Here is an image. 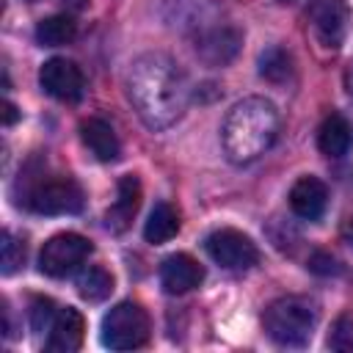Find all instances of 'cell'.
Listing matches in <instances>:
<instances>
[{
    "instance_id": "obj_1",
    "label": "cell",
    "mask_w": 353,
    "mask_h": 353,
    "mask_svg": "<svg viewBox=\"0 0 353 353\" xmlns=\"http://www.w3.org/2000/svg\"><path fill=\"white\" fill-rule=\"evenodd\" d=\"M127 94L149 130H165L188 105V80L174 58L165 52H146L130 66Z\"/></svg>"
},
{
    "instance_id": "obj_2",
    "label": "cell",
    "mask_w": 353,
    "mask_h": 353,
    "mask_svg": "<svg viewBox=\"0 0 353 353\" xmlns=\"http://www.w3.org/2000/svg\"><path fill=\"white\" fill-rule=\"evenodd\" d=\"M279 135V110L262 97L240 99L223 119L221 141L232 163L243 165L262 157Z\"/></svg>"
},
{
    "instance_id": "obj_3",
    "label": "cell",
    "mask_w": 353,
    "mask_h": 353,
    "mask_svg": "<svg viewBox=\"0 0 353 353\" xmlns=\"http://www.w3.org/2000/svg\"><path fill=\"white\" fill-rule=\"evenodd\" d=\"M14 201L36 215H74L83 210V190L72 176L47 174V163L33 157L19 171Z\"/></svg>"
},
{
    "instance_id": "obj_4",
    "label": "cell",
    "mask_w": 353,
    "mask_h": 353,
    "mask_svg": "<svg viewBox=\"0 0 353 353\" xmlns=\"http://www.w3.org/2000/svg\"><path fill=\"white\" fill-rule=\"evenodd\" d=\"M265 334L281 347H303L317 325V309L309 298L284 295L276 298L262 314Z\"/></svg>"
},
{
    "instance_id": "obj_5",
    "label": "cell",
    "mask_w": 353,
    "mask_h": 353,
    "mask_svg": "<svg viewBox=\"0 0 353 353\" xmlns=\"http://www.w3.org/2000/svg\"><path fill=\"white\" fill-rule=\"evenodd\" d=\"M99 339L110 350H135L149 339V314L141 303L121 301L102 317Z\"/></svg>"
},
{
    "instance_id": "obj_6",
    "label": "cell",
    "mask_w": 353,
    "mask_h": 353,
    "mask_svg": "<svg viewBox=\"0 0 353 353\" xmlns=\"http://www.w3.org/2000/svg\"><path fill=\"white\" fill-rule=\"evenodd\" d=\"M94 245L91 240H85L77 232H61L52 234L39 254V270L50 279H63L69 273H74L88 256H91Z\"/></svg>"
},
{
    "instance_id": "obj_7",
    "label": "cell",
    "mask_w": 353,
    "mask_h": 353,
    "mask_svg": "<svg viewBox=\"0 0 353 353\" xmlns=\"http://www.w3.org/2000/svg\"><path fill=\"white\" fill-rule=\"evenodd\" d=\"M204 248H207L210 259L226 270H245V268L256 265V259H259L256 243L237 229H215L212 234H207Z\"/></svg>"
},
{
    "instance_id": "obj_8",
    "label": "cell",
    "mask_w": 353,
    "mask_h": 353,
    "mask_svg": "<svg viewBox=\"0 0 353 353\" xmlns=\"http://www.w3.org/2000/svg\"><path fill=\"white\" fill-rule=\"evenodd\" d=\"M306 19L323 47L336 50L347 33V19L350 8L345 0H309L306 6Z\"/></svg>"
},
{
    "instance_id": "obj_9",
    "label": "cell",
    "mask_w": 353,
    "mask_h": 353,
    "mask_svg": "<svg viewBox=\"0 0 353 353\" xmlns=\"http://www.w3.org/2000/svg\"><path fill=\"white\" fill-rule=\"evenodd\" d=\"M39 83L58 102H77L83 97V91H85V80H83L80 66L66 61V58L44 61V66L39 72Z\"/></svg>"
},
{
    "instance_id": "obj_10",
    "label": "cell",
    "mask_w": 353,
    "mask_h": 353,
    "mask_svg": "<svg viewBox=\"0 0 353 353\" xmlns=\"http://www.w3.org/2000/svg\"><path fill=\"white\" fill-rule=\"evenodd\" d=\"M85 336V320L74 306H61L47 328L44 347L50 353H74L83 345Z\"/></svg>"
},
{
    "instance_id": "obj_11",
    "label": "cell",
    "mask_w": 353,
    "mask_h": 353,
    "mask_svg": "<svg viewBox=\"0 0 353 353\" xmlns=\"http://www.w3.org/2000/svg\"><path fill=\"white\" fill-rule=\"evenodd\" d=\"M204 281V268L190 254H171L160 262V287L168 295H182Z\"/></svg>"
},
{
    "instance_id": "obj_12",
    "label": "cell",
    "mask_w": 353,
    "mask_h": 353,
    "mask_svg": "<svg viewBox=\"0 0 353 353\" xmlns=\"http://www.w3.org/2000/svg\"><path fill=\"white\" fill-rule=\"evenodd\" d=\"M240 50V33L234 28H207L204 33H199L196 39V52L201 61L218 66V63H229Z\"/></svg>"
},
{
    "instance_id": "obj_13",
    "label": "cell",
    "mask_w": 353,
    "mask_h": 353,
    "mask_svg": "<svg viewBox=\"0 0 353 353\" xmlns=\"http://www.w3.org/2000/svg\"><path fill=\"white\" fill-rule=\"evenodd\" d=\"M138 207H141V182H138V176L127 174V176L119 179L116 201L110 204V210H108V215H105V226H108L110 232H116V234L124 232V229L132 223Z\"/></svg>"
},
{
    "instance_id": "obj_14",
    "label": "cell",
    "mask_w": 353,
    "mask_h": 353,
    "mask_svg": "<svg viewBox=\"0 0 353 353\" xmlns=\"http://www.w3.org/2000/svg\"><path fill=\"white\" fill-rule=\"evenodd\" d=\"M328 188L317 176H301L290 190V207L303 221H317L325 212Z\"/></svg>"
},
{
    "instance_id": "obj_15",
    "label": "cell",
    "mask_w": 353,
    "mask_h": 353,
    "mask_svg": "<svg viewBox=\"0 0 353 353\" xmlns=\"http://www.w3.org/2000/svg\"><path fill=\"white\" fill-rule=\"evenodd\" d=\"M80 138H83V143L88 146V152H91L99 163H113V160H119V154H121L119 138H116L113 127H110L105 119H97V116L85 119V121L80 124Z\"/></svg>"
},
{
    "instance_id": "obj_16",
    "label": "cell",
    "mask_w": 353,
    "mask_h": 353,
    "mask_svg": "<svg viewBox=\"0 0 353 353\" xmlns=\"http://www.w3.org/2000/svg\"><path fill=\"white\" fill-rule=\"evenodd\" d=\"M317 146L325 157H345L353 146V127L342 113H328L317 130Z\"/></svg>"
},
{
    "instance_id": "obj_17",
    "label": "cell",
    "mask_w": 353,
    "mask_h": 353,
    "mask_svg": "<svg viewBox=\"0 0 353 353\" xmlns=\"http://www.w3.org/2000/svg\"><path fill=\"white\" fill-rule=\"evenodd\" d=\"M176 232H179V215H176V210H174L168 201H157V204L152 207L146 223H143V237H146V243H154V245L168 243Z\"/></svg>"
},
{
    "instance_id": "obj_18",
    "label": "cell",
    "mask_w": 353,
    "mask_h": 353,
    "mask_svg": "<svg viewBox=\"0 0 353 353\" xmlns=\"http://www.w3.org/2000/svg\"><path fill=\"white\" fill-rule=\"evenodd\" d=\"M77 28H74V19L66 17V14H55V17H47L36 25V41L41 47H61V44H69L74 39Z\"/></svg>"
},
{
    "instance_id": "obj_19",
    "label": "cell",
    "mask_w": 353,
    "mask_h": 353,
    "mask_svg": "<svg viewBox=\"0 0 353 353\" xmlns=\"http://www.w3.org/2000/svg\"><path fill=\"white\" fill-rule=\"evenodd\" d=\"M77 292H80V298H85V301H91V303H99V301H105V298L113 292V276H110L105 268L91 265L88 270L80 273V279H77Z\"/></svg>"
},
{
    "instance_id": "obj_20",
    "label": "cell",
    "mask_w": 353,
    "mask_h": 353,
    "mask_svg": "<svg viewBox=\"0 0 353 353\" xmlns=\"http://www.w3.org/2000/svg\"><path fill=\"white\" fill-rule=\"evenodd\" d=\"M259 74L270 83H287L292 74V58L284 47H268L259 55Z\"/></svg>"
},
{
    "instance_id": "obj_21",
    "label": "cell",
    "mask_w": 353,
    "mask_h": 353,
    "mask_svg": "<svg viewBox=\"0 0 353 353\" xmlns=\"http://www.w3.org/2000/svg\"><path fill=\"white\" fill-rule=\"evenodd\" d=\"M25 265V243L17 240L8 229L3 232V276L17 273Z\"/></svg>"
},
{
    "instance_id": "obj_22",
    "label": "cell",
    "mask_w": 353,
    "mask_h": 353,
    "mask_svg": "<svg viewBox=\"0 0 353 353\" xmlns=\"http://www.w3.org/2000/svg\"><path fill=\"white\" fill-rule=\"evenodd\" d=\"M328 347L331 350H339V353H353V320L350 317H339L331 325Z\"/></svg>"
},
{
    "instance_id": "obj_23",
    "label": "cell",
    "mask_w": 353,
    "mask_h": 353,
    "mask_svg": "<svg viewBox=\"0 0 353 353\" xmlns=\"http://www.w3.org/2000/svg\"><path fill=\"white\" fill-rule=\"evenodd\" d=\"M55 312H58V306L50 298H33V303H30V328L36 334L39 331H47L50 323H52V317H55Z\"/></svg>"
},
{
    "instance_id": "obj_24",
    "label": "cell",
    "mask_w": 353,
    "mask_h": 353,
    "mask_svg": "<svg viewBox=\"0 0 353 353\" xmlns=\"http://www.w3.org/2000/svg\"><path fill=\"white\" fill-rule=\"evenodd\" d=\"M309 270H312V273H317V276H334V273H339L342 268H339V262H336L334 256H328V254L317 251V254H312V256H309Z\"/></svg>"
},
{
    "instance_id": "obj_25",
    "label": "cell",
    "mask_w": 353,
    "mask_h": 353,
    "mask_svg": "<svg viewBox=\"0 0 353 353\" xmlns=\"http://www.w3.org/2000/svg\"><path fill=\"white\" fill-rule=\"evenodd\" d=\"M17 119H19V110H17V105L6 99V102H3V124H6V127H11Z\"/></svg>"
},
{
    "instance_id": "obj_26",
    "label": "cell",
    "mask_w": 353,
    "mask_h": 353,
    "mask_svg": "<svg viewBox=\"0 0 353 353\" xmlns=\"http://www.w3.org/2000/svg\"><path fill=\"white\" fill-rule=\"evenodd\" d=\"M342 237H345V243H347V245L353 248V221H350V223H347V226L342 229Z\"/></svg>"
},
{
    "instance_id": "obj_27",
    "label": "cell",
    "mask_w": 353,
    "mask_h": 353,
    "mask_svg": "<svg viewBox=\"0 0 353 353\" xmlns=\"http://www.w3.org/2000/svg\"><path fill=\"white\" fill-rule=\"evenodd\" d=\"M345 85H347V91H350V97H353V63H350L347 72H345Z\"/></svg>"
},
{
    "instance_id": "obj_28",
    "label": "cell",
    "mask_w": 353,
    "mask_h": 353,
    "mask_svg": "<svg viewBox=\"0 0 353 353\" xmlns=\"http://www.w3.org/2000/svg\"><path fill=\"white\" fill-rule=\"evenodd\" d=\"M30 3H36V0H30Z\"/></svg>"
}]
</instances>
